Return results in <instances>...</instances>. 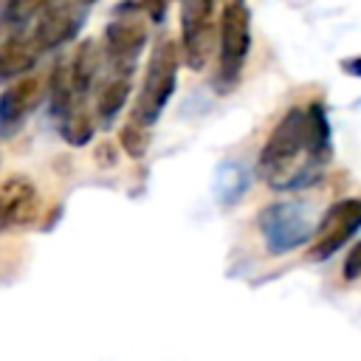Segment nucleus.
I'll use <instances>...</instances> for the list:
<instances>
[{
  "label": "nucleus",
  "instance_id": "nucleus-1",
  "mask_svg": "<svg viewBox=\"0 0 361 361\" xmlns=\"http://www.w3.org/2000/svg\"><path fill=\"white\" fill-rule=\"evenodd\" d=\"M333 155L330 118L322 102H307L290 107L268 133L257 172L265 186L276 192H299L324 175Z\"/></svg>",
  "mask_w": 361,
  "mask_h": 361
},
{
  "label": "nucleus",
  "instance_id": "nucleus-2",
  "mask_svg": "<svg viewBox=\"0 0 361 361\" xmlns=\"http://www.w3.org/2000/svg\"><path fill=\"white\" fill-rule=\"evenodd\" d=\"M178 65H180L178 42L169 39V37H161L155 42L149 59H147V71H144V79H141L130 121H135V124L149 130L161 118L164 107L169 104V99H172L175 87H178Z\"/></svg>",
  "mask_w": 361,
  "mask_h": 361
},
{
  "label": "nucleus",
  "instance_id": "nucleus-3",
  "mask_svg": "<svg viewBox=\"0 0 361 361\" xmlns=\"http://www.w3.org/2000/svg\"><path fill=\"white\" fill-rule=\"evenodd\" d=\"M217 39H220V54H217V73L212 85L217 87V93H228L237 87L251 54V11L245 0L226 3L217 25Z\"/></svg>",
  "mask_w": 361,
  "mask_h": 361
},
{
  "label": "nucleus",
  "instance_id": "nucleus-4",
  "mask_svg": "<svg viewBox=\"0 0 361 361\" xmlns=\"http://www.w3.org/2000/svg\"><path fill=\"white\" fill-rule=\"evenodd\" d=\"M316 226L319 223L313 220L310 209L299 200H276L257 214V228L271 257H282L307 245L316 234Z\"/></svg>",
  "mask_w": 361,
  "mask_h": 361
},
{
  "label": "nucleus",
  "instance_id": "nucleus-5",
  "mask_svg": "<svg viewBox=\"0 0 361 361\" xmlns=\"http://www.w3.org/2000/svg\"><path fill=\"white\" fill-rule=\"evenodd\" d=\"M147 20L138 14H113V20L104 25L102 34V68L107 73H121L133 76L138 68V59L147 45Z\"/></svg>",
  "mask_w": 361,
  "mask_h": 361
},
{
  "label": "nucleus",
  "instance_id": "nucleus-6",
  "mask_svg": "<svg viewBox=\"0 0 361 361\" xmlns=\"http://www.w3.org/2000/svg\"><path fill=\"white\" fill-rule=\"evenodd\" d=\"M93 3L96 0H45L28 25V34L39 54H48L71 42L82 31Z\"/></svg>",
  "mask_w": 361,
  "mask_h": 361
},
{
  "label": "nucleus",
  "instance_id": "nucleus-7",
  "mask_svg": "<svg viewBox=\"0 0 361 361\" xmlns=\"http://www.w3.org/2000/svg\"><path fill=\"white\" fill-rule=\"evenodd\" d=\"M180 56L203 71L214 51V0H180Z\"/></svg>",
  "mask_w": 361,
  "mask_h": 361
},
{
  "label": "nucleus",
  "instance_id": "nucleus-8",
  "mask_svg": "<svg viewBox=\"0 0 361 361\" xmlns=\"http://www.w3.org/2000/svg\"><path fill=\"white\" fill-rule=\"evenodd\" d=\"M358 231H361V197H341V200H336L324 212V217L319 220V226H316V234L310 240L307 259L310 262H322V259L333 257Z\"/></svg>",
  "mask_w": 361,
  "mask_h": 361
},
{
  "label": "nucleus",
  "instance_id": "nucleus-9",
  "mask_svg": "<svg viewBox=\"0 0 361 361\" xmlns=\"http://www.w3.org/2000/svg\"><path fill=\"white\" fill-rule=\"evenodd\" d=\"M42 220V192L28 175L0 180V234L28 231Z\"/></svg>",
  "mask_w": 361,
  "mask_h": 361
},
{
  "label": "nucleus",
  "instance_id": "nucleus-10",
  "mask_svg": "<svg viewBox=\"0 0 361 361\" xmlns=\"http://www.w3.org/2000/svg\"><path fill=\"white\" fill-rule=\"evenodd\" d=\"M45 96V79L37 73H25L8 82L0 93V138H11L23 130L28 116Z\"/></svg>",
  "mask_w": 361,
  "mask_h": 361
},
{
  "label": "nucleus",
  "instance_id": "nucleus-11",
  "mask_svg": "<svg viewBox=\"0 0 361 361\" xmlns=\"http://www.w3.org/2000/svg\"><path fill=\"white\" fill-rule=\"evenodd\" d=\"M133 90V76H121V73H102L99 68V79H96V87H93V121L107 130L116 124L118 113L124 110V102Z\"/></svg>",
  "mask_w": 361,
  "mask_h": 361
},
{
  "label": "nucleus",
  "instance_id": "nucleus-12",
  "mask_svg": "<svg viewBox=\"0 0 361 361\" xmlns=\"http://www.w3.org/2000/svg\"><path fill=\"white\" fill-rule=\"evenodd\" d=\"M39 48L34 45L28 28L25 31H11L3 37L0 42V85H8L25 73H31V68L39 59Z\"/></svg>",
  "mask_w": 361,
  "mask_h": 361
},
{
  "label": "nucleus",
  "instance_id": "nucleus-13",
  "mask_svg": "<svg viewBox=\"0 0 361 361\" xmlns=\"http://www.w3.org/2000/svg\"><path fill=\"white\" fill-rule=\"evenodd\" d=\"M248 183H251V175H248V169H245L243 161L228 158V161H223V164L217 166V172H214V195H217V200H220L223 206L237 203V200L245 195Z\"/></svg>",
  "mask_w": 361,
  "mask_h": 361
},
{
  "label": "nucleus",
  "instance_id": "nucleus-14",
  "mask_svg": "<svg viewBox=\"0 0 361 361\" xmlns=\"http://www.w3.org/2000/svg\"><path fill=\"white\" fill-rule=\"evenodd\" d=\"M166 6H169V0H121V3H116L113 14H138L152 23H161L166 17Z\"/></svg>",
  "mask_w": 361,
  "mask_h": 361
},
{
  "label": "nucleus",
  "instance_id": "nucleus-15",
  "mask_svg": "<svg viewBox=\"0 0 361 361\" xmlns=\"http://www.w3.org/2000/svg\"><path fill=\"white\" fill-rule=\"evenodd\" d=\"M118 144L121 149L130 155V158H141L147 149H149V130L135 124V121H127L118 133Z\"/></svg>",
  "mask_w": 361,
  "mask_h": 361
},
{
  "label": "nucleus",
  "instance_id": "nucleus-16",
  "mask_svg": "<svg viewBox=\"0 0 361 361\" xmlns=\"http://www.w3.org/2000/svg\"><path fill=\"white\" fill-rule=\"evenodd\" d=\"M361 276V243H355L344 259V279H358Z\"/></svg>",
  "mask_w": 361,
  "mask_h": 361
},
{
  "label": "nucleus",
  "instance_id": "nucleus-17",
  "mask_svg": "<svg viewBox=\"0 0 361 361\" xmlns=\"http://www.w3.org/2000/svg\"><path fill=\"white\" fill-rule=\"evenodd\" d=\"M341 71L350 73V76H358V79H361V56H350V59H344V62H341Z\"/></svg>",
  "mask_w": 361,
  "mask_h": 361
},
{
  "label": "nucleus",
  "instance_id": "nucleus-18",
  "mask_svg": "<svg viewBox=\"0 0 361 361\" xmlns=\"http://www.w3.org/2000/svg\"><path fill=\"white\" fill-rule=\"evenodd\" d=\"M6 34H8V31H6L3 25H0V42H3V37H6Z\"/></svg>",
  "mask_w": 361,
  "mask_h": 361
}]
</instances>
